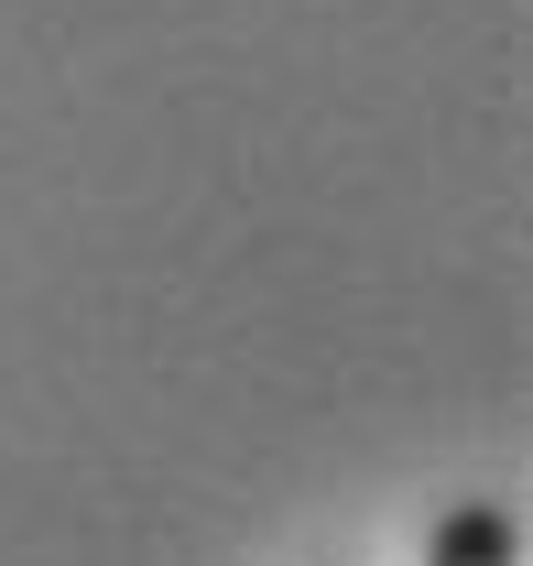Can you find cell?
I'll return each mask as SVG.
<instances>
[{
  "mask_svg": "<svg viewBox=\"0 0 533 566\" xmlns=\"http://www.w3.org/2000/svg\"><path fill=\"white\" fill-rule=\"evenodd\" d=\"M425 566H523L512 512H501V501H458V512L425 534Z\"/></svg>",
  "mask_w": 533,
  "mask_h": 566,
  "instance_id": "1",
  "label": "cell"
}]
</instances>
